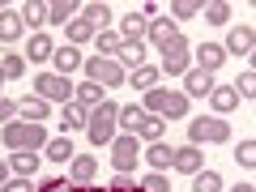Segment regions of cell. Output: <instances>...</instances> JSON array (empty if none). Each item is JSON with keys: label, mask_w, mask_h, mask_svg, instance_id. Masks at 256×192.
I'll use <instances>...</instances> for the list:
<instances>
[{"label": "cell", "mask_w": 256, "mask_h": 192, "mask_svg": "<svg viewBox=\"0 0 256 192\" xmlns=\"http://www.w3.org/2000/svg\"><path fill=\"white\" fill-rule=\"evenodd\" d=\"M171 154H175V150L166 146V141H150V146H146V154H141V158L150 162V171L166 175V166H171Z\"/></svg>", "instance_id": "5bb4252c"}, {"label": "cell", "mask_w": 256, "mask_h": 192, "mask_svg": "<svg viewBox=\"0 0 256 192\" xmlns=\"http://www.w3.org/2000/svg\"><path fill=\"white\" fill-rule=\"evenodd\" d=\"M52 64H56V73H60V77H68V73H73V68H82V52H77V47H68V43H64V47H56V52H52Z\"/></svg>", "instance_id": "e0dca14e"}, {"label": "cell", "mask_w": 256, "mask_h": 192, "mask_svg": "<svg viewBox=\"0 0 256 192\" xmlns=\"http://www.w3.org/2000/svg\"><path fill=\"white\" fill-rule=\"evenodd\" d=\"M107 192H137V180H132V175H111V184H107Z\"/></svg>", "instance_id": "ee69618b"}, {"label": "cell", "mask_w": 256, "mask_h": 192, "mask_svg": "<svg viewBox=\"0 0 256 192\" xmlns=\"http://www.w3.org/2000/svg\"><path fill=\"white\" fill-rule=\"evenodd\" d=\"M0 82H4V73H0Z\"/></svg>", "instance_id": "c3c4849f"}, {"label": "cell", "mask_w": 256, "mask_h": 192, "mask_svg": "<svg viewBox=\"0 0 256 192\" xmlns=\"http://www.w3.org/2000/svg\"><path fill=\"white\" fill-rule=\"evenodd\" d=\"M77 18H82V4L77 0H52L47 4V22H56V26H68Z\"/></svg>", "instance_id": "9a60e30c"}, {"label": "cell", "mask_w": 256, "mask_h": 192, "mask_svg": "<svg viewBox=\"0 0 256 192\" xmlns=\"http://www.w3.org/2000/svg\"><path fill=\"white\" fill-rule=\"evenodd\" d=\"M222 60H226V52H222L218 43H201L196 47V68H201V73H218Z\"/></svg>", "instance_id": "d6986e66"}, {"label": "cell", "mask_w": 256, "mask_h": 192, "mask_svg": "<svg viewBox=\"0 0 256 192\" xmlns=\"http://www.w3.org/2000/svg\"><path fill=\"white\" fill-rule=\"evenodd\" d=\"M0 73H4V82L22 77L26 73V56H0Z\"/></svg>", "instance_id": "74e56055"}, {"label": "cell", "mask_w": 256, "mask_h": 192, "mask_svg": "<svg viewBox=\"0 0 256 192\" xmlns=\"http://www.w3.org/2000/svg\"><path fill=\"white\" fill-rule=\"evenodd\" d=\"M146 30H150V22L141 18L137 9H132L124 22H120V30H116V34H120V43H141V38H146Z\"/></svg>", "instance_id": "4fadbf2b"}, {"label": "cell", "mask_w": 256, "mask_h": 192, "mask_svg": "<svg viewBox=\"0 0 256 192\" xmlns=\"http://www.w3.org/2000/svg\"><path fill=\"white\" fill-rule=\"evenodd\" d=\"M52 52H56V43H52V34H30V43H26V64H43V60H52Z\"/></svg>", "instance_id": "2e32d148"}, {"label": "cell", "mask_w": 256, "mask_h": 192, "mask_svg": "<svg viewBox=\"0 0 256 192\" xmlns=\"http://www.w3.org/2000/svg\"><path fill=\"white\" fill-rule=\"evenodd\" d=\"M64 30H68V47H82V43H90V38H94V26H90V22H82V18L68 22Z\"/></svg>", "instance_id": "d590c367"}, {"label": "cell", "mask_w": 256, "mask_h": 192, "mask_svg": "<svg viewBox=\"0 0 256 192\" xmlns=\"http://www.w3.org/2000/svg\"><path fill=\"white\" fill-rule=\"evenodd\" d=\"M252 43H256L252 26H248V22H239V26H230L226 47H222V52H226V56H252Z\"/></svg>", "instance_id": "9c48e42d"}, {"label": "cell", "mask_w": 256, "mask_h": 192, "mask_svg": "<svg viewBox=\"0 0 256 192\" xmlns=\"http://www.w3.org/2000/svg\"><path fill=\"white\" fill-rule=\"evenodd\" d=\"M158 77H162V73H158L154 64H141V68H132V73H128V86H132V90H154Z\"/></svg>", "instance_id": "f1b7e54d"}, {"label": "cell", "mask_w": 256, "mask_h": 192, "mask_svg": "<svg viewBox=\"0 0 256 192\" xmlns=\"http://www.w3.org/2000/svg\"><path fill=\"white\" fill-rule=\"evenodd\" d=\"M82 68H86V82L107 86V90H116V86H124V82H128V73L120 68V60H102V56H90Z\"/></svg>", "instance_id": "277c9868"}, {"label": "cell", "mask_w": 256, "mask_h": 192, "mask_svg": "<svg viewBox=\"0 0 256 192\" xmlns=\"http://www.w3.org/2000/svg\"><path fill=\"white\" fill-rule=\"evenodd\" d=\"M137 192H171V180H166V175H158V171H150L146 180L137 184Z\"/></svg>", "instance_id": "ab89813d"}, {"label": "cell", "mask_w": 256, "mask_h": 192, "mask_svg": "<svg viewBox=\"0 0 256 192\" xmlns=\"http://www.w3.org/2000/svg\"><path fill=\"white\" fill-rule=\"evenodd\" d=\"M0 141H4L9 154H18V150H34V154H43L47 128L43 124H26V120H9V124H0Z\"/></svg>", "instance_id": "6da1fadb"}, {"label": "cell", "mask_w": 256, "mask_h": 192, "mask_svg": "<svg viewBox=\"0 0 256 192\" xmlns=\"http://www.w3.org/2000/svg\"><path fill=\"white\" fill-rule=\"evenodd\" d=\"M141 120H146V111H141L137 102H128V107H120V116H116V128H120V132H128V137H132V132H137V128H141Z\"/></svg>", "instance_id": "484cf974"}, {"label": "cell", "mask_w": 256, "mask_h": 192, "mask_svg": "<svg viewBox=\"0 0 256 192\" xmlns=\"http://www.w3.org/2000/svg\"><path fill=\"white\" fill-rule=\"evenodd\" d=\"M43 158H47V162H73V141H68V137H47Z\"/></svg>", "instance_id": "d4e9b609"}, {"label": "cell", "mask_w": 256, "mask_h": 192, "mask_svg": "<svg viewBox=\"0 0 256 192\" xmlns=\"http://www.w3.org/2000/svg\"><path fill=\"white\" fill-rule=\"evenodd\" d=\"M26 34V22L18 9H0V43H18Z\"/></svg>", "instance_id": "7c38bea8"}, {"label": "cell", "mask_w": 256, "mask_h": 192, "mask_svg": "<svg viewBox=\"0 0 256 192\" xmlns=\"http://www.w3.org/2000/svg\"><path fill=\"white\" fill-rule=\"evenodd\" d=\"M18 13H22V22H26V30H34V34L47 26V4H38V0H30L26 9H18Z\"/></svg>", "instance_id": "4dcf8cb0"}, {"label": "cell", "mask_w": 256, "mask_h": 192, "mask_svg": "<svg viewBox=\"0 0 256 192\" xmlns=\"http://www.w3.org/2000/svg\"><path fill=\"white\" fill-rule=\"evenodd\" d=\"M210 90H214V73H201V68L184 73V94L188 98H210Z\"/></svg>", "instance_id": "8fae6325"}, {"label": "cell", "mask_w": 256, "mask_h": 192, "mask_svg": "<svg viewBox=\"0 0 256 192\" xmlns=\"http://www.w3.org/2000/svg\"><path fill=\"white\" fill-rule=\"evenodd\" d=\"M188 94H184V90H171V94H166V107H162V120H166V124H171V120H184V116H188Z\"/></svg>", "instance_id": "83f0119b"}, {"label": "cell", "mask_w": 256, "mask_h": 192, "mask_svg": "<svg viewBox=\"0 0 256 192\" xmlns=\"http://www.w3.org/2000/svg\"><path fill=\"white\" fill-rule=\"evenodd\" d=\"M171 171H180V175H196V171H205L201 146H180V150L171 154Z\"/></svg>", "instance_id": "ba28073f"}, {"label": "cell", "mask_w": 256, "mask_h": 192, "mask_svg": "<svg viewBox=\"0 0 256 192\" xmlns=\"http://www.w3.org/2000/svg\"><path fill=\"white\" fill-rule=\"evenodd\" d=\"M166 94H171V90H162V86L146 90V98H141V111H146V116H162V107H166Z\"/></svg>", "instance_id": "e575fe53"}, {"label": "cell", "mask_w": 256, "mask_h": 192, "mask_svg": "<svg viewBox=\"0 0 256 192\" xmlns=\"http://www.w3.org/2000/svg\"><path fill=\"white\" fill-rule=\"evenodd\" d=\"M230 192H256V188H252V184H235V188H230Z\"/></svg>", "instance_id": "7dc6e473"}, {"label": "cell", "mask_w": 256, "mask_h": 192, "mask_svg": "<svg viewBox=\"0 0 256 192\" xmlns=\"http://www.w3.org/2000/svg\"><path fill=\"white\" fill-rule=\"evenodd\" d=\"M171 18H175V22L201 18V4H192V0H175V4H171Z\"/></svg>", "instance_id": "b9f144b4"}, {"label": "cell", "mask_w": 256, "mask_h": 192, "mask_svg": "<svg viewBox=\"0 0 256 192\" xmlns=\"http://www.w3.org/2000/svg\"><path fill=\"white\" fill-rule=\"evenodd\" d=\"M116 116H120V107L111 98H102L98 107H90V120H86V137H90V146H111V141L120 137Z\"/></svg>", "instance_id": "7a4b0ae2"}, {"label": "cell", "mask_w": 256, "mask_h": 192, "mask_svg": "<svg viewBox=\"0 0 256 192\" xmlns=\"http://www.w3.org/2000/svg\"><path fill=\"white\" fill-rule=\"evenodd\" d=\"M235 162L244 166V171H252V166H256V141H239V150H235Z\"/></svg>", "instance_id": "60d3db41"}, {"label": "cell", "mask_w": 256, "mask_h": 192, "mask_svg": "<svg viewBox=\"0 0 256 192\" xmlns=\"http://www.w3.org/2000/svg\"><path fill=\"white\" fill-rule=\"evenodd\" d=\"M146 34L154 38V43H158V52H162V47L171 43V38L180 34V30H175V22H171V18H154V22H150V30H146Z\"/></svg>", "instance_id": "4316f807"}, {"label": "cell", "mask_w": 256, "mask_h": 192, "mask_svg": "<svg viewBox=\"0 0 256 192\" xmlns=\"http://www.w3.org/2000/svg\"><path fill=\"white\" fill-rule=\"evenodd\" d=\"M9 175H13V171H9V158H0V184L9 180Z\"/></svg>", "instance_id": "bcb514c9"}, {"label": "cell", "mask_w": 256, "mask_h": 192, "mask_svg": "<svg viewBox=\"0 0 256 192\" xmlns=\"http://www.w3.org/2000/svg\"><path fill=\"white\" fill-rule=\"evenodd\" d=\"M82 22H90L94 34H98V30H107V26H111V9L102 4V0H90V4H82Z\"/></svg>", "instance_id": "7402d4cb"}, {"label": "cell", "mask_w": 256, "mask_h": 192, "mask_svg": "<svg viewBox=\"0 0 256 192\" xmlns=\"http://www.w3.org/2000/svg\"><path fill=\"white\" fill-rule=\"evenodd\" d=\"M141 162V146L137 137H128V132H120L116 141H111V166H116L120 175H132V166Z\"/></svg>", "instance_id": "52a82bcc"}, {"label": "cell", "mask_w": 256, "mask_h": 192, "mask_svg": "<svg viewBox=\"0 0 256 192\" xmlns=\"http://www.w3.org/2000/svg\"><path fill=\"white\" fill-rule=\"evenodd\" d=\"M73 102H82L86 111H90V107H98V102H102V86H94V82L73 86Z\"/></svg>", "instance_id": "1f68e13d"}, {"label": "cell", "mask_w": 256, "mask_h": 192, "mask_svg": "<svg viewBox=\"0 0 256 192\" xmlns=\"http://www.w3.org/2000/svg\"><path fill=\"white\" fill-rule=\"evenodd\" d=\"M235 94H239V98H256V68H244V73H239Z\"/></svg>", "instance_id": "f35d334b"}, {"label": "cell", "mask_w": 256, "mask_h": 192, "mask_svg": "<svg viewBox=\"0 0 256 192\" xmlns=\"http://www.w3.org/2000/svg\"><path fill=\"white\" fill-rule=\"evenodd\" d=\"M192 192H222V175L218 171H196L192 175Z\"/></svg>", "instance_id": "8d00e7d4"}, {"label": "cell", "mask_w": 256, "mask_h": 192, "mask_svg": "<svg viewBox=\"0 0 256 192\" xmlns=\"http://www.w3.org/2000/svg\"><path fill=\"white\" fill-rule=\"evenodd\" d=\"M9 120H18V102L0 94V124H9Z\"/></svg>", "instance_id": "f6af8a7d"}, {"label": "cell", "mask_w": 256, "mask_h": 192, "mask_svg": "<svg viewBox=\"0 0 256 192\" xmlns=\"http://www.w3.org/2000/svg\"><path fill=\"white\" fill-rule=\"evenodd\" d=\"M94 47H98L102 60H116V52H120V34H116V30H98V34H94Z\"/></svg>", "instance_id": "836d02e7"}, {"label": "cell", "mask_w": 256, "mask_h": 192, "mask_svg": "<svg viewBox=\"0 0 256 192\" xmlns=\"http://www.w3.org/2000/svg\"><path fill=\"white\" fill-rule=\"evenodd\" d=\"M162 128H166V120H162V116H146V120H141V128L132 132V137L150 146V141H162Z\"/></svg>", "instance_id": "f546056e"}, {"label": "cell", "mask_w": 256, "mask_h": 192, "mask_svg": "<svg viewBox=\"0 0 256 192\" xmlns=\"http://www.w3.org/2000/svg\"><path fill=\"white\" fill-rule=\"evenodd\" d=\"M192 47H188V38H184V34H175L171 38V43H166L162 47V64H158V73H166V77H184V73H188V68H192Z\"/></svg>", "instance_id": "5b68a950"}, {"label": "cell", "mask_w": 256, "mask_h": 192, "mask_svg": "<svg viewBox=\"0 0 256 192\" xmlns=\"http://www.w3.org/2000/svg\"><path fill=\"white\" fill-rule=\"evenodd\" d=\"M38 162H43V158H38L34 150H18V154L9 158V171H13V175H26V180H34V175H38Z\"/></svg>", "instance_id": "ffe728a7"}, {"label": "cell", "mask_w": 256, "mask_h": 192, "mask_svg": "<svg viewBox=\"0 0 256 192\" xmlns=\"http://www.w3.org/2000/svg\"><path fill=\"white\" fill-rule=\"evenodd\" d=\"M0 192H34V180H26V175H9V180L0 184Z\"/></svg>", "instance_id": "7bdbcfd3"}, {"label": "cell", "mask_w": 256, "mask_h": 192, "mask_svg": "<svg viewBox=\"0 0 256 192\" xmlns=\"http://www.w3.org/2000/svg\"><path fill=\"white\" fill-rule=\"evenodd\" d=\"M34 94L43 102H73V82L60 73H38L34 77Z\"/></svg>", "instance_id": "8992f818"}, {"label": "cell", "mask_w": 256, "mask_h": 192, "mask_svg": "<svg viewBox=\"0 0 256 192\" xmlns=\"http://www.w3.org/2000/svg\"><path fill=\"white\" fill-rule=\"evenodd\" d=\"M47 116H52V102H43L38 94H26V98H18V120H26V124H43Z\"/></svg>", "instance_id": "30bf717a"}, {"label": "cell", "mask_w": 256, "mask_h": 192, "mask_svg": "<svg viewBox=\"0 0 256 192\" xmlns=\"http://www.w3.org/2000/svg\"><path fill=\"white\" fill-rule=\"evenodd\" d=\"M201 13H205L210 26H226V22H230V4H226V0H210V4H201Z\"/></svg>", "instance_id": "d6a6232c"}, {"label": "cell", "mask_w": 256, "mask_h": 192, "mask_svg": "<svg viewBox=\"0 0 256 192\" xmlns=\"http://www.w3.org/2000/svg\"><path fill=\"white\" fill-rule=\"evenodd\" d=\"M116 60H120V68H124V73H132V68L150 64V60H146V43H120Z\"/></svg>", "instance_id": "ac0fdd59"}, {"label": "cell", "mask_w": 256, "mask_h": 192, "mask_svg": "<svg viewBox=\"0 0 256 192\" xmlns=\"http://www.w3.org/2000/svg\"><path fill=\"white\" fill-rule=\"evenodd\" d=\"M86 120H90V111H86L82 102H64V111H60L64 137H68V132H77V128H86Z\"/></svg>", "instance_id": "cb8c5ba5"}, {"label": "cell", "mask_w": 256, "mask_h": 192, "mask_svg": "<svg viewBox=\"0 0 256 192\" xmlns=\"http://www.w3.org/2000/svg\"><path fill=\"white\" fill-rule=\"evenodd\" d=\"M230 141V124L222 116H196L188 124V146H226Z\"/></svg>", "instance_id": "3957f363"}, {"label": "cell", "mask_w": 256, "mask_h": 192, "mask_svg": "<svg viewBox=\"0 0 256 192\" xmlns=\"http://www.w3.org/2000/svg\"><path fill=\"white\" fill-rule=\"evenodd\" d=\"M210 107L218 111V116L235 111V107H239V94H235V86H214V90H210Z\"/></svg>", "instance_id": "603a6c76"}, {"label": "cell", "mask_w": 256, "mask_h": 192, "mask_svg": "<svg viewBox=\"0 0 256 192\" xmlns=\"http://www.w3.org/2000/svg\"><path fill=\"white\" fill-rule=\"evenodd\" d=\"M94 175H98V158L73 154V162H68V180H73V184H90Z\"/></svg>", "instance_id": "44dd1931"}]
</instances>
